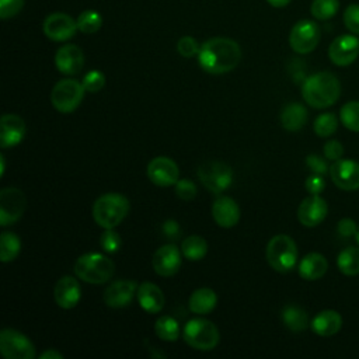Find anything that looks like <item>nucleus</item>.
Masks as SVG:
<instances>
[{
	"mask_svg": "<svg viewBox=\"0 0 359 359\" xmlns=\"http://www.w3.org/2000/svg\"><path fill=\"white\" fill-rule=\"evenodd\" d=\"M241 60V48L231 39L215 36L201 45L198 63L209 74H224L237 67Z\"/></svg>",
	"mask_w": 359,
	"mask_h": 359,
	"instance_id": "f257e3e1",
	"label": "nucleus"
},
{
	"mask_svg": "<svg viewBox=\"0 0 359 359\" xmlns=\"http://www.w3.org/2000/svg\"><path fill=\"white\" fill-rule=\"evenodd\" d=\"M341 94L339 80L330 72H318L307 77L302 86L304 101L313 108H327L337 102Z\"/></svg>",
	"mask_w": 359,
	"mask_h": 359,
	"instance_id": "f03ea898",
	"label": "nucleus"
},
{
	"mask_svg": "<svg viewBox=\"0 0 359 359\" xmlns=\"http://www.w3.org/2000/svg\"><path fill=\"white\" fill-rule=\"evenodd\" d=\"M130 205L126 196L116 192L104 194L93 205V217L102 229H115L129 213Z\"/></svg>",
	"mask_w": 359,
	"mask_h": 359,
	"instance_id": "7ed1b4c3",
	"label": "nucleus"
},
{
	"mask_svg": "<svg viewBox=\"0 0 359 359\" xmlns=\"http://www.w3.org/2000/svg\"><path fill=\"white\" fill-rule=\"evenodd\" d=\"M73 269L79 279L93 285H101L112 278L115 264L104 254L87 252L76 259Z\"/></svg>",
	"mask_w": 359,
	"mask_h": 359,
	"instance_id": "20e7f679",
	"label": "nucleus"
},
{
	"mask_svg": "<svg viewBox=\"0 0 359 359\" xmlns=\"http://www.w3.org/2000/svg\"><path fill=\"white\" fill-rule=\"evenodd\" d=\"M268 264L276 272H289L297 262V247L292 237L287 234L273 236L265 250Z\"/></svg>",
	"mask_w": 359,
	"mask_h": 359,
	"instance_id": "39448f33",
	"label": "nucleus"
},
{
	"mask_svg": "<svg viewBox=\"0 0 359 359\" xmlns=\"http://www.w3.org/2000/svg\"><path fill=\"white\" fill-rule=\"evenodd\" d=\"M182 338L194 349L212 351L217 346L220 334L212 321L206 318H192L184 325Z\"/></svg>",
	"mask_w": 359,
	"mask_h": 359,
	"instance_id": "423d86ee",
	"label": "nucleus"
},
{
	"mask_svg": "<svg viewBox=\"0 0 359 359\" xmlns=\"http://www.w3.org/2000/svg\"><path fill=\"white\" fill-rule=\"evenodd\" d=\"M84 93L83 83L74 79H62L52 88L50 102L60 114H70L81 104Z\"/></svg>",
	"mask_w": 359,
	"mask_h": 359,
	"instance_id": "0eeeda50",
	"label": "nucleus"
},
{
	"mask_svg": "<svg viewBox=\"0 0 359 359\" xmlns=\"http://www.w3.org/2000/svg\"><path fill=\"white\" fill-rule=\"evenodd\" d=\"M198 178L208 191L220 194L231 185L233 170L229 164L222 161H206L199 165Z\"/></svg>",
	"mask_w": 359,
	"mask_h": 359,
	"instance_id": "6e6552de",
	"label": "nucleus"
},
{
	"mask_svg": "<svg viewBox=\"0 0 359 359\" xmlns=\"http://www.w3.org/2000/svg\"><path fill=\"white\" fill-rule=\"evenodd\" d=\"M0 352L6 359H32L35 346L22 332L4 328L0 332Z\"/></svg>",
	"mask_w": 359,
	"mask_h": 359,
	"instance_id": "1a4fd4ad",
	"label": "nucleus"
},
{
	"mask_svg": "<svg viewBox=\"0 0 359 359\" xmlns=\"http://www.w3.org/2000/svg\"><path fill=\"white\" fill-rule=\"evenodd\" d=\"M320 28L314 21L300 20L290 29L289 45L296 53L306 55L316 49L320 42Z\"/></svg>",
	"mask_w": 359,
	"mask_h": 359,
	"instance_id": "9d476101",
	"label": "nucleus"
},
{
	"mask_svg": "<svg viewBox=\"0 0 359 359\" xmlns=\"http://www.w3.org/2000/svg\"><path fill=\"white\" fill-rule=\"evenodd\" d=\"M25 195L18 188H3L0 191V224L4 227L15 223L25 210Z\"/></svg>",
	"mask_w": 359,
	"mask_h": 359,
	"instance_id": "9b49d317",
	"label": "nucleus"
},
{
	"mask_svg": "<svg viewBox=\"0 0 359 359\" xmlns=\"http://www.w3.org/2000/svg\"><path fill=\"white\" fill-rule=\"evenodd\" d=\"M77 29V21L69 14L59 11L49 14L42 24L45 36L53 42H65L73 38Z\"/></svg>",
	"mask_w": 359,
	"mask_h": 359,
	"instance_id": "f8f14e48",
	"label": "nucleus"
},
{
	"mask_svg": "<svg viewBox=\"0 0 359 359\" xmlns=\"http://www.w3.org/2000/svg\"><path fill=\"white\" fill-rule=\"evenodd\" d=\"M149 180L157 187H171L180 180V168L177 163L165 156L154 157L146 168Z\"/></svg>",
	"mask_w": 359,
	"mask_h": 359,
	"instance_id": "ddd939ff",
	"label": "nucleus"
},
{
	"mask_svg": "<svg viewBox=\"0 0 359 359\" xmlns=\"http://www.w3.org/2000/svg\"><path fill=\"white\" fill-rule=\"evenodd\" d=\"M358 55H359V39L351 34L337 36L328 48V57L337 66H348L353 63Z\"/></svg>",
	"mask_w": 359,
	"mask_h": 359,
	"instance_id": "4468645a",
	"label": "nucleus"
},
{
	"mask_svg": "<svg viewBox=\"0 0 359 359\" xmlns=\"http://www.w3.org/2000/svg\"><path fill=\"white\" fill-rule=\"evenodd\" d=\"M182 252L174 244H164L153 254L151 265L157 275L160 276H172L181 268Z\"/></svg>",
	"mask_w": 359,
	"mask_h": 359,
	"instance_id": "2eb2a0df",
	"label": "nucleus"
},
{
	"mask_svg": "<svg viewBox=\"0 0 359 359\" xmlns=\"http://www.w3.org/2000/svg\"><path fill=\"white\" fill-rule=\"evenodd\" d=\"M330 177L344 191L359 189V163L339 158L330 167Z\"/></svg>",
	"mask_w": 359,
	"mask_h": 359,
	"instance_id": "dca6fc26",
	"label": "nucleus"
},
{
	"mask_svg": "<svg viewBox=\"0 0 359 359\" xmlns=\"http://www.w3.org/2000/svg\"><path fill=\"white\" fill-rule=\"evenodd\" d=\"M327 212V202L320 195H310L300 202L297 219L306 227H316L325 219Z\"/></svg>",
	"mask_w": 359,
	"mask_h": 359,
	"instance_id": "f3484780",
	"label": "nucleus"
},
{
	"mask_svg": "<svg viewBox=\"0 0 359 359\" xmlns=\"http://www.w3.org/2000/svg\"><path fill=\"white\" fill-rule=\"evenodd\" d=\"M137 285L135 280L125 279V280H116L111 283L105 290H104V303L108 307L112 309H122L130 304L133 300L135 294L137 293Z\"/></svg>",
	"mask_w": 359,
	"mask_h": 359,
	"instance_id": "a211bd4d",
	"label": "nucleus"
},
{
	"mask_svg": "<svg viewBox=\"0 0 359 359\" xmlns=\"http://www.w3.org/2000/svg\"><path fill=\"white\" fill-rule=\"evenodd\" d=\"M80 297H81V287L79 280L74 276L65 275L56 282L53 289V299L59 307L65 310H70L79 304Z\"/></svg>",
	"mask_w": 359,
	"mask_h": 359,
	"instance_id": "6ab92c4d",
	"label": "nucleus"
},
{
	"mask_svg": "<svg viewBox=\"0 0 359 359\" xmlns=\"http://www.w3.org/2000/svg\"><path fill=\"white\" fill-rule=\"evenodd\" d=\"M55 66L62 74H77L84 66V53L77 45H63L55 53Z\"/></svg>",
	"mask_w": 359,
	"mask_h": 359,
	"instance_id": "aec40b11",
	"label": "nucleus"
},
{
	"mask_svg": "<svg viewBox=\"0 0 359 359\" xmlns=\"http://www.w3.org/2000/svg\"><path fill=\"white\" fill-rule=\"evenodd\" d=\"M25 135L24 119L15 114H4L0 119V146L3 149L17 146Z\"/></svg>",
	"mask_w": 359,
	"mask_h": 359,
	"instance_id": "412c9836",
	"label": "nucleus"
},
{
	"mask_svg": "<svg viewBox=\"0 0 359 359\" xmlns=\"http://www.w3.org/2000/svg\"><path fill=\"white\" fill-rule=\"evenodd\" d=\"M212 217L223 229L234 227L240 220V208L230 196H219L212 205Z\"/></svg>",
	"mask_w": 359,
	"mask_h": 359,
	"instance_id": "4be33fe9",
	"label": "nucleus"
},
{
	"mask_svg": "<svg viewBox=\"0 0 359 359\" xmlns=\"http://www.w3.org/2000/svg\"><path fill=\"white\" fill-rule=\"evenodd\" d=\"M136 297H137L140 307L150 314L160 313L165 303L164 293L161 292V289L157 285H154L151 282L140 283L137 287Z\"/></svg>",
	"mask_w": 359,
	"mask_h": 359,
	"instance_id": "5701e85b",
	"label": "nucleus"
},
{
	"mask_svg": "<svg viewBox=\"0 0 359 359\" xmlns=\"http://www.w3.org/2000/svg\"><path fill=\"white\" fill-rule=\"evenodd\" d=\"M342 327V318L335 310H323L311 320V330L320 337H331Z\"/></svg>",
	"mask_w": 359,
	"mask_h": 359,
	"instance_id": "b1692460",
	"label": "nucleus"
},
{
	"mask_svg": "<svg viewBox=\"0 0 359 359\" xmlns=\"http://www.w3.org/2000/svg\"><path fill=\"white\" fill-rule=\"evenodd\" d=\"M328 268V262L323 254L310 252L304 255L299 264V275L306 280L320 279Z\"/></svg>",
	"mask_w": 359,
	"mask_h": 359,
	"instance_id": "393cba45",
	"label": "nucleus"
},
{
	"mask_svg": "<svg viewBox=\"0 0 359 359\" xmlns=\"http://www.w3.org/2000/svg\"><path fill=\"white\" fill-rule=\"evenodd\" d=\"M307 122V109L299 102L287 104L280 112V123L289 132L302 129Z\"/></svg>",
	"mask_w": 359,
	"mask_h": 359,
	"instance_id": "a878e982",
	"label": "nucleus"
},
{
	"mask_svg": "<svg viewBox=\"0 0 359 359\" xmlns=\"http://www.w3.org/2000/svg\"><path fill=\"white\" fill-rule=\"evenodd\" d=\"M217 303V296L210 287H199L192 292L189 296V310L195 314H208L210 313Z\"/></svg>",
	"mask_w": 359,
	"mask_h": 359,
	"instance_id": "bb28decb",
	"label": "nucleus"
},
{
	"mask_svg": "<svg viewBox=\"0 0 359 359\" xmlns=\"http://www.w3.org/2000/svg\"><path fill=\"white\" fill-rule=\"evenodd\" d=\"M282 321L290 331L300 332L307 328L309 316L302 307L294 306V304H287L282 310Z\"/></svg>",
	"mask_w": 359,
	"mask_h": 359,
	"instance_id": "cd10ccee",
	"label": "nucleus"
},
{
	"mask_svg": "<svg viewBox=\"0 0 359 359\" xmlns=\"http://www.w3.org/2000/svg\"><path fill=\"white\" fill-rule=\"evenodd\" d=\"M181 252L189 261H199L205 258L208 252V243L203 237L198 234L188 236L181 243Z\"/></svg>",
	"mask_w": 359,
	"mask_h": 359,
	"instance_id": "c85d7f7f",
	"label": "nucleus"
},
{
	"mask_svg": "<svg viewBox=\"0 0 359 359\" xmlns=\"http://www.w3.org/2000/svg\"><path fill=\"white\" fill-rule=\"evenodd\" d=\"M21 251V240L15 233L3 231L0 234V261L7 264L17 258Z\"/></svg>",
	"mask_w": 359,
	"mask_h": 359,
	"instance_id": "c756f323",
	"label": "nucleus"
},
{
	"mask_svg": "<svg viewBox=\"0 0 359 359\" xmlns=\"http://www.w3.org/2000/svg\"><path fill=\"white\" fill-rule=\"evenodd\" d=\"M156 335L167 342H174L180 338L178 321L171 316H161L154 323Z\"/></svg>",
	"mask_w": 359,
	"mask_h": 359,
	"instance_id": "7c9ffc66",
	"label": "nucleus"
},
{
	"mask_svg": "<svg viewBox=\"0 0 359 359\" xmlns=\"http://www.w3.org/2000/svg\"><path fill=\"white\" fill-rule=\"evenodd\" d=\"M337 265L344 275L353 276L359 273V248L346 247L337 258Z\"/></svg>",
	"mask_w": 359,
	"mask_h": 359,
	"instance_id": "2f4dec72",
	"label": "nucleus"
},
{
	"mask_svg": "<svg viewBox=\"0 0 359 359\" xmlns=\"http://www.w3.org/2000/svg\"><path fill=\"white\" fill-rule=\"evenodd\" d=\"M77 28L83 34H94L102 27V15L95 10H84L77 17Z\"/></svg>",
	"mask_w": 359,
	"mask_h": 359,
	"instance_id": "473e14b6",
	"label": "nucleus"
},
{
	"mask_svg": "<svg viewBox=\"0 0 359 359\" xmlns=\"http://www.w3.org/2000/svg\"><path fill=\"white\" fill-rule=\"evenodd\" d=\"M339 10L338 0H313L310 6V13L317 20H330Z\"/></svg>",
	"mask_w": 359,
	"mask_h": 359,
	"instance_id": "72a5a7b5",
	"label": "nucleus"
},
{
	"mask_svg": "<svg viewBox=\"0 0 359 359\" xmlns=\"http://www.w3.org/2000/svg\"><path fill=\"white\" fill-rule=\"evenodd\" d=\"M344 126L349 130L359 132V101H349L339 111Z\"/></svg>",
	"mask_w": 359,
	"mask_h": 359,
	"instance_id": "f704fd0d",
	"label": "nucleus"
},
{
	"mask_svg": "<svg viewBox=\"0 0 359 359\" xmlns=\"http://www.w3.org/2000/svg\"><path fill=\"white\" fill-rule=\"evenodd\" d=\"M338 126V119L332 112L321 114L314 121V132L320 137H328L331 136Z\"/></svg>",
	"mask_w": 359,
	"mask_h": 359,
	"instance_id": "c9c22d12",
	"label": "nucleus"
},
{
	"mask_svg": "<svg viewBox=\"0 0 359 359\" xmlns=\"http://www.w3.org/2000/svg\"><path fill=\"white\" fill-rule=\"evenodd\" d=\"M100 244L105 252H116L122 245V237L114 229H105L100 237Z\"/></svg>",
	"mask_w": 359,
	"mask_h": 359,
	"instance_id": "e433bc0d",
	"label": "nucleus"
},
{
	"mask_svg": "<svg viewBox=\"0 0 359 359\" xmlns=\"http://www.w3.org/2000/svg\"><path fill=\"white\" fill-rule=\"evenodd\" d=\"M199 49H201V45L198 43V41L194 36H189V35H185V36L180 38L178 42H177V50L184 57L198 56Z\"/></svg>",
	"mask_w": 359,
	"mask_h": 359,
	"instance_id": "4c0bfd02",
	"label": "nucleus"
},
{
	"mask_svg": "<svg viewBox=\"0 0 359 359\" xmlns=\"http://www.w3.org/2000/svg\"><path fill=\"white\" fill-rule=\"evenodd\" d=\"M83 86L86 88V91L90 93H98L100 90L104 88L105 86V76L102 72L100 70H90L84 79H83Z\"/></svg>",
	"mask_w": 359,
	"mask_h": 359,
	"instance_id": "58836bf2",
	"label": "nucleus"
},
{
	"mask_svg": "<svg viewBox=\"0 0 359 359\" xmlns=\"http://www.w3.org/2000/svg\"><path fill=\"white\" fill-rule=\"evenodd\" d=\"M196 185L188 178H182L175 182V195L182 201H192L196 196Z\"/></svg>",
	"mask_w": 359,
	"mask_h": 359,
	"instance_id": "ea45409f",
	"label": "nucleus"
},
{
	"mask_svg": "<svg viewBox=\"0 0 359 359\" xmlns=\"http://www.w3.org/2000/svg\"><path fill=\"white\" fill-rule=\"evenodd\" d=\"M344 24L352 34L359 35V4H349L345 8Z\"/></svg>",
	"mask_w": 359,
	"mask_h": 359,
	"instance_id": "a19ab883",
	"label": "nucleus"
},
{
	"mask_svg": "<svg viewBox=\"0 0 359 359\" xmlns=\"http://www.w3.org/2000/svg\"><path fill=\"white\" fill-rule=\"evenodd\" d=\"M24 7V0H0V17L3 20L17 15Z\"/></svg>",
	"mask_w": 359,
	"mask_h": 359,
	"instance_id": "79ce46f5",
	"label": "nucleus"
},
{
	"mask_svg": "<svg viewBox=\"0 0 359 359\" xmlns=\"http://www.w3.org/2000/svg\"><path fill=\"white\" fill-rule=\"evenodd\" d=\"M306 164L313 171V174L324 175L327 171H330V167H328L327 161L323 157L317 156V154H309L306 157Z\"/></svg>",
	"mask_w": 359,
	"mask_h": 359,
	"instance_id": "37998d69",
	"label": "nucleus"
},
{
	"mask_svg": "<svg viewBox=\"0 0 359 359\" xmlns=\"http://www.w3.org/2000/svg\"><path fill=\"white\" fill-rule=\"evenodd\" d=\"M304 187L311 195H320L325 188V182L323 180V175L313 174V175L307 177V180L304 182Z\"/></svg>",
	"mask_w": 359,
	"mask_h": 359,
	"instance_id": "c03bdc74",
	"label": "nucleus"
},
{
	"mask_svg": "<svg viewBox=\"0 0 359 359\" xmlns=\"http://www.w3.org/2000/svg\"><path fill=\"white\" fill-rule=\"evenodd\" d=\"M344 154V147L342 144L338 142V140H328L325 144H324V156L328 158V160H339Z\"/></svg>",
	"mask_w": 359,
	"mask_h": 359,
	"instance_id": "a18cd8bd",
	"label": "nucleus"
},
{
	"mask_svg": "<svg viewBox=\"0 0 359 359\" xmlns=\"http://www.w3.org/2000/svg\"><path fill=\"white\" fill-rule=\"evenodd\" d=\"M356 230H358L356 223H355L352 219L345 217V219H341V220L338 222L337 231H338V234H339L341 237H345V238H346V237L355 236V234H356Z\"/></svg>",
	"mask_w": 359,
	"mask_h": 359,
	"instance_id": "49530a36",
	"label": "nucleus"
},
{
	"mask_svg": "<svg viewBox=\"0 0 359 359\" xmlns=\"http://www.w3.org/2000/svg\"><path fill=\"white\" fill-rule=\"evenodd\" d=\"M163 233L167 237H175L180 233V226L175 220H167L163 224Z\"/></svg>",
	"mask_w": 359,
	"mask_h": 359,
	"instance_id": "de8ad7c7",
	"label": "nucleus"
},
{
	"mask_svg": "<svg viewBox=\"0 0 359 359\" xmlns=\"http://www.w3.org/2000/svg\"><path fill=\"white\" fill-rule=\"evenodd\" d=\"M39 359H63V355L56 349H46L39 355Z\"/></svg>",
	"mask_w": 359,
	"mask_h": 359,
	"instance_id": "09e8293b",
	"label": "nucleus"
},
{
	"mask_svg": "<svg viewBox=\"0 0 359 359\" xmlns=\"http://www.w3.org/2000/svg\"><path fill=\"white\" fill-rule=\"evenodd\" d=\"M292 0H266V3L275 8H280V7H286Z\"/></svg>",
	"mask_w": 359,
	"mask_h": 359,
	"instance_id": "8fccbe9b",
	"label": "nucleus"
},
{
	"mask_svg": "<svg viewBox=\"0 0 359 359\" xmlns=\"http://www.w3.org/2000/svg\"><path fill=\"white\" fill-rule=\"evenodd\" d=\"M0 161H1V170H0V175L4 174V167H6V163H4V156H0Z\"/></svg>",
	"mask_w": 359,
	"mask_h": 359,
	"instance_id": "3c124183",
	"label": "nucleus"
},
{
	"mask_svg": "<svg viewBox=\"0 0 359 359\" xmlns=\"http://www.w3.org/2000/svg\"><path fill=\"white\" fill-rule=\"evenodd\" d=\"M355 237H356V241H358V244H359V227H358V230H356V234H355Z\"/></svg>",
	"mask_w": 359,
	"mask_h": 359,
	"instance_id": "603ef678",
	"label": "nucleus"
}]
</instances>
